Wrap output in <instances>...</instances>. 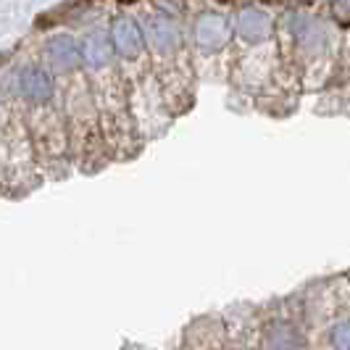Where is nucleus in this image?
<instances>
[{"instance_id":"f03ea898","label":"nucleus","mask_w":350,"mask_h":350,"mask_svg":"<svg viewBox=\"0 0 350 350\" xmlns=\"http://www.w3.org/2000/svg\"><path fill=\"white\" fill-rule=\"evenodd\" d=\"M195 37H198V45H200L203 51H219L229 40L227 18L216 16V14H206V16L198 21Z\"/></svg>"},{"instance_id":"7ed1b4c3","label":"nucleus","mask_w":350,"mask_h":350,"mask_svg":"<svg viewBox=\"0 0 350 350\" xmlns=\"http://www.w3.org/2000/svg\"><path fill=\"white\" fill-rule=\"evenodd\" d=\"M48 58H51V64L55 69L61 71H71L79 66V61H82V53H79V45L71 40V37H55L48 42Z\"/></svg>"},{"instance_id":"1a4fd4ad","label":"nucleus","mask_w":350,"mask_h":350,"mask_svg":"<svg viewBox=\"0 0 350 350\" xmlns=\"http://www.w3.org/2000/svg\"><path fill=\"white\" fill-rule=\"evenodd\" d=\"M119 3H124V5H132V3H137V0H119Z\"/></svg>"},{"instance_id":"f257e3e1","label":"nucleus","mask_w":350,"mask_h":350,"mask_svg":"<svg viewBox=\"0 0 350 350\" xmlns=\"http://www.w3.org/2000/svg\"><path fill=\"white\" fill-rule=\"evenodd\" d=\"M111 42H113V51H119L124 58H135L140 55L145 37L132 18H116L111 27Z\"/></svg>"},{"instance_id":"0eeeda50","label":"nucleus","mask_w":350,"mask_h":350,"mask_svg":"<svg viewBox=\"0 0 350 350\" xmlns=\"http://www.w3.org/2000/svg\"><path fill=\"white\" fill-rule=\"evenodd\" d=\"M332 16L340 27H350V0H332Z\"/></svg>"},{"instance_id":"6e6552de","label":"nucleus","mask_w":350,"mask_h":350,"mask_svg":"<svg viewBox=\"0 0 350 350\" xmlns=\"http://www.w3.org/2000/svg\"><path fill=\"white\" fill-rule=\"evenodd\" d=\"M158 8H163L166 14H182L185 11V5H187V0H153Z\"/></svg>"},{"instance_id":"20e7f679","label":"nucleus","mask_w":350,"mask_h":350,"mask_svg":"<svg viewBox=\"0 0 350 350\" xmlns=\"http://www.w3.org/2000/svg\"><path fill=\"white\" fill-rule=\"evenodd\" d=\"M21 90L32 100H48L53 95V79L51 74L40 66H27L21 71Z\"/></svg>"},{"instance_id":"39448f33","label":"nucleus","mask_w":350,"mask_h":350,"mask_svg":"<svg viewBox=\"0 0 350 350\" xmlns=\"http://www.w3.org/2000/svg\"><path fill=\"white\" fill-rule=\"evenodd\" d=\"M79 53H82V61L88 66H103L111 61V53H113V42L111 37H105L103 32H95V35H88L79 45Z\"/></svg>"},{"instance_id":"423d86ee","label":"nucleus","mask_w":350,"mask_h":350,"mask_svg":"<svg viewBox=\"0 0 350 350\" xmlns=\"http://www.w3.org/2000/svg\"><path fill=\"white\" fill-rule=\"evenodd\" d=\"M258 24L266 27L269 21H266V16H263L261 11H256V8L243 11L240 18H237V29H240V35L245 37V40H250V42H258V40H263V37L269 35L266 29H258Z\"/></svg>"}]
</instances>
